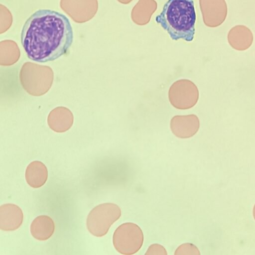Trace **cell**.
Returning <instances> with one entry per match:
<instances>
[{"label": "cell", "mask_w": 255, "mask_h": 255, "mask_svg": "<svg viewBox=\"0 0 255 255\" xmlns=\"http://www.w3.org/2000/svg\"><path fill=\"white\" fill-rule=\"evenodd\" d=\"M74 32L65 14L50 9H39L24 22L20 34L21 45L28 58L44 63L66 54L71 46Z\"/></svg>", "instance_id": "6da1fadb"}, {"label": "cell", "mask_w": 255, "mask_h": 255, "mask_svg": "<svg viewBox=\"0 0 255 255\" xmlns=\"http://www.w3.org/2000/svg\"><path fill=\"white\" fill-rule=\"evenodd\" d=\"M155 20L172 40L192 41L196 20L194 0H168Z\"/></svg>", "instance_id": "7a4b0ae2"}, {"label": "cell", "mask_w": 255, "mask_h": 255, "mask_svg": "<svg viewBox=\"0 0 255 255\" xmlns=\"http://www.w3.org/2000/svg\"><path fill=\"white\" fill-rule=\"evenodd\" d=\"M119 206L112 203H105L95 207L89 213L87 219V227L94 236H105L111 226L121 216Z\"/></svg>", "instance_id": "3957f363"}, {"label": "cell", "mask_w": 255, "mask_h": 255, "mask_svg": "<svg viewBox=\"0 0 255 255\" xmlns=\"http://www.w3.org/2000/svg\"><path fill=\"white\" fill-rule=\"evenodd\" d=\"M113 245L120 254L133 255L141 248L143 234L141 229L133 223H125L119 226L113 237Z\"/></svg>", "instance_id": "277c9868"}, {"label": "cell", "mask_w": 255, "mask_h": 255, "mask_svg": "<svg viewBox=\"0 0 255 255\" xmlns=\"http://www.w3.org/2000/svg\"><path fill=\"white\" fill-rule=\"evenodd\" d=\"M168 98L171 104L179 110L194 107L199 99V91L196 85L188 79L175 81L169 88Z\"/></svg>", "instance_id": "5b68a950"}, {"label": "cell", "mask_w": 255, "mask_h": 255, "mask_svg": "<svg viewBox=\"0 0 255 255\" xmlns=\"http://www.w3.org/2000/svg\"><path fill=\"white\" fill-rule=\"evenodd\" d=\"M200 122L195 115L175 116L170 121L172 133L177 137L187 138L195 135L199 130Z\"/></svg>", "instance_id": "8992f818"}, {"label": "cell", "mask_w": 255, "mask_h": 255, "mask_svg": "<svg viewBox=\"0 0 255 255\" xmlns=\"http://www.w3.org/2000/svg\"><path fill=\"white\" fill-rule=\"evenodd\" d=\"M23 214L18 206L5 204L0 207V229L5 231L17 229L22 224Z\"/></svg>", "instance_id": "52a82bcc"}, {"label": "cell", "mask_w": 255, "mask_h": 255, "mask_svg": "<svg viewBox=\"0 0 255 255\" xmlns=\"http://www.w3.org/2000/svg\"><path fill=\"white\" fill-rule=\"evenodd\" d=\"M55 231V224L51 217L40 215L36 217L30 225V233L36 239L45 241L49 239Z\"/></svg>", "instance_id": "ba28073f"}, {"label": "cell", "mask_w": 255, "mask_h": 255, "mask_svg": "<svg viewBox=\"0 0 255 255\" xmlns=\"http://www.w3.org/2000/svg\"><path fill=\"white\" fill-rule=\"evenodd\" d=\"M48 178V170L44 163L39 161H33L27 166L25 179L27 184L32 188L42 186Z\"/></svg>", "instance_id": "9c48e42d"}, {"label": "cell", "mask_w": 255, "mask_h": 255, "mask_svg": "<svg viewBox=\"0 0 255 255\" xmlns=\"http://www.w3.org/2000/svg\"><path fill=\"white\" fill-rule=\"evenodd\" d=\"M228 41L231 46L238 50L248 49L253 42L252 33L249 34H233L230 32L228 35Z\"/></svg>", "instance_id": "30bf717a"}, {"label": "cell", "mask_w": 255, "mask_h": 255, "mask_svg": "<svg viewBox=\"0 0 255 255\" xmlns=\"http://www.w3.org/2000/svg\"><path fill=\"white\" fill-rule=\"evenodd\" d=\"M177 255H200L198 249L194 245L191 243H186L180 245L174 253Z\"/></svg>", "instance_id": "8fae6325"}, {"label": "cell", "mask_w": 255, "mask_h": 255, "mask_svg": "<svg viewBox=\"0 0 255 255\" xmlns=\"http://www.w3.org/2000/svg\"><path fill=\"white\" fill-rule=\"evenodd\" d=\"M145 255H167L165 249L159 244H152L150 246L147 250Z\"/></svg>", "instance_id": "7c38bea8"}, {"label": "cell", "mask_w": 255, "mask_h": 255, "mask_svg": "<svg viewBox=\"0 0 255 255\" xmlns=\"http://www.w3.org/2000/svg\"><path fill=\"white\" fill-rule=\"evenodd\" d=\"M253 216L255 220V205L254 206V208H253Z\"/></svg>", "instance_id": "4fadbf2b"}]
</instances>
